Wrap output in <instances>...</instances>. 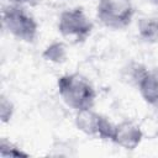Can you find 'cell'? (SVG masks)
I'll return each mask as SVG.
<instances>
[{
	"instance_id": "obj_1",
	"label": "cell",
	"mask_w": 158,
	"mask_h": 158,
	"mask_svg": "<svg viewBox=\"0 0 158 158\" xmlns=\"http://www.w3.org/2000/svg\"><path fill=\"white\" fill-rule=\"evenodd\" d=\"M58 90L63 101L77 111L93 109L96 93L89 80L80 74H67L58 79Z\"/></svg>"
},
{
	"instance_id": "obj_2",
	"label": "cell",
	"mask_w": 158,
	"mask_h": 158,
	"mask_svg": "<svg viewBox=\"0 0 158 158\" xmlns=\"http://www.w3.org/2000/svg\"><path fill=\"white\" fill-rule=\"evenodd\" d=\"M2 22L6 30L17 40L32 42L37 36V22L20 5H9L2 11Z\"/></svg>"
},
{
	"instance_id": "obj_3",
	"label": "cell",
	"mask_w": 158,
	"mask_h": 158,
	"mask_svg": "<svg viewBox=\"0 0 158 158\" xmlns=\"http://www.w3.org/2000/svg\"><path fill=\"white\" fill-rule=\"evenodd\" d=\"M133 17L131 0H99L98 19L102 25L114 30H121L130 25Z\"/></svg>"
},
{
	"instance_id": "obj_4",
	"label": "cell",
	"mask_w": 158,
	"mask_h": 158,
	"mask_svg": "<svg viewBox=\"0 0 158 158\" xmlns=\"http://www.w3.org/2000/svg\"><path fill=\"white\" fill-rule=\"evenodd\" d=\"M59 32L77 42L84 41L93 30V23L85 16L81 9H72L62 12L58 22Z\"/></svg>"
},
{
	"instance_id": "obj_5",
	"label": "cell",
	"mask_w": 158,
	"mask_h": 158,
	"mask_svg": "<svg viewBox=\"0 0 158 158\" xmlns=\"http://www.w3.org/2000/svg\"><path fill=\"white\" fill-rule=\"evenodd\" d=\"M77 126L86 135L99 137L101 139H111L115 133V126L100 114L94 112L91 109L78 111Z\"/></svg>"
},
{
	"instance_id": "obj_6",
	"label": "cell",
	"mask_w": 158,
	"mask_h": 158,
	"mask_svg": "<svg viewBox=\"0 0 158 158\" xmlns=\"http://www.w3.org/2000/svg\"><path fill=\"white\" fill-rule=\"evenodd\" d=\"M137 85L142 98L148 104L158 107V69L139 70Z\"/></svg>"
},
{
	"instance_id": "obj_7",
	"label": "cell",
	"mask_w": 158,
	"mask_h": 158,
	"mask_svg": "<svg viewBox=\"0 0 158 158\" xmlns=\"http://www.w3.org/2000/svg\"><path fill=\"white\" fill-rule=\"evenodd\" d=\"M142 139V132L139 127L131 122H122L115 126V133L112 141L125 149H135Z\"/></svg>"
},
{
	"instance_id": "obj_8",
	"label": "cell",
	"mask_w": 158,
	"mask_h": 158,
	"mask_svg": "<svg viewBox=\"0 0 158 158\" xmlns=\"http://www.w3.org/2000/svg\"><path fill=\"white\" fill-rule=\"evenodd\" d=\"M139 35L147 42H157L158 19H142L139 22Z\"/></svg>"
},
{
	"instance_id": "obj_9",
	"label": "cell",
	"mask_w": 158,
	"mask_h": 158,
	"mask_svg": "<svg viewBox=\"0 0 158 158\" xmlns=\"http://www.w3.org/2000/svg\"><path fill=\"white\" fill-rule=\"evenodd\" d=\"M0 156L1 157H27V153L22 152L20 148L15 147L12 143L2 139L0 143Z\"/></svg>"
},
{
	"instance_id": "obj_10",
	"label": "cell",
	"mask_w": 158,
	"mask_h": 158,
	"mask_svg": "<svg viewBox=\"0 0 158 158\" xmlns=\"http://www.w3.org/2000/svg\"><path fill=\"white\" fill-rule=\"evenodd\" d=\"M43 56L48 59V60H53V62H59L64 59V47L60 43H54L51 47H48L46 49V52L43 53Z\"/></svg>"
},
{
	"instance_id": "obj_11",
	"label": "cell",
	"mask_w": 158,
	"mask_h": 158,
	"mask_svg": "<svg viewBox=\"0 0 158 158\" xmlns=\"http://www.w3.org/2000/svg\"><path fill=\"white\" fill-rule=\"evenodd\" d=\"M0 107H1V120L4 122H6L11 117V115H12V105H11V102L9 100H6V98L4 95L1 96V105H0Z\"/></svg>"
},
{
	"instance_id": "obj_12",
	"label": "cell",
	"mask_w": 158,
	"mask_h": 158,
	"mask_svg": "<svg viewBox=\"0 0 158 158\" xmlns=\"http://www.w3.org/2000/svg\"><path fill=\"white\" fill-rule=\"evenodd\" d=\"M19 5L21 4H28V5H36L38 2V0H15Z\"/></svg>"
},
{
	"instance_id": "obj_13",
	"label": "cell",
	"mask_w": 158,
	"mask_h": 158,
	"mask_svg": "<svg viewBox=\"0 0 158 158\" xmlns=\"http://www.w3.org/2000/svg\"><path fill=\"white\" fill-rule=\"evenodd\" d=\"M152 1H153V2H154L157 6H158V0H152Z\"/></svg>"
}]
</instances>
